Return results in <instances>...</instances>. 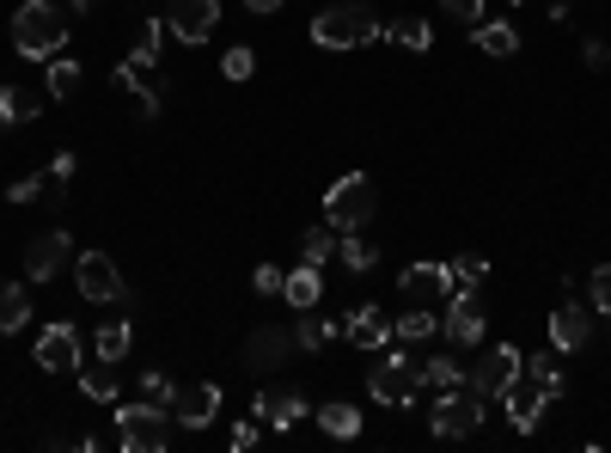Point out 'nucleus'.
Listing matches in <instances>:
<instances>
[{"mask_svg": "<svg viewBox=\"0 0 611 453\" xmlns=\"http://www.w3.org/2000/svg\"><path fill=\"white\" fill-rule=\"evenodd\" d=\"M171 417H178L183 429H208V422L220 417V386H214V380H202V386H183L178 398H171Z\"/></svg>", "mask_w": 611, "mask_h": 453, "instance_id": "dca6fc26", "label": "nucleus"}, {"mask_svg": "<svg viewBox=\"0 0 611 453\" xmlns=\"http://www.w3.org/2000/svg\"><path fill=\"white\" fill-rule=\"evenodd\" d=\"M519 374H526V380H538V386H544V398H563V386H568V380H563V368L550 361V349H544V356H526V361H519Z\"/></svg>", "mask_w": 611, "mask_h": 453, "instance_id": "bb28decb", "label": "nucleus"}, {"mask_svg": "<svg viewBox=\"0 0 611 453\" xmlns=\"http://www.w3.org/2000/svg\"><path fill=\"white\" fill-rule=\"evenodd\" d=\"M416 380H422V361H410V356H404V344H397V349H385V356L373 361L367 392H373L380 405H392V410H410L416 405Z\"/></svg>", "mask_w": 611, "mask_h": 453, "instance_id": "20e7f679", "label": "nucleus"}, {"mask_svg": "<svg viewBox=\"0 0 611 453\" xmlns=\"http://www.w3.org/2000/svg\"><path fill=\"white\" fill-rule=\"evenodd\" d=\"M37 368H44V374H74L80 368V331L49 325L44 337H37Z\"/></svg>", "mask_w": 611, "mask_h": 453, "instance_id": "ddd939ff", "label": "nucleus"}, {"mask_svg": "<svg viewBox=\"0 0 611 453\" xmlns=\"http://www.w3.org/2000/svg\"><path fill=\"white\" fill-rule=\"evenodd\" d=\"M80 392H86L92 405H117V361H92V368H80Z\"/></svg>", "mask_w": 611, "mask_h": 453, "instance_id": "b1692460", "label": "nucleus"}, {"mask_svg": "<svg viewBox=\"0 0 611 453\" xmlns=\"http://www.w3.org/2000/svg\"><path fill=\"white\" fill-rule=\"evenodd\" d=\"M13 49L25 62H49L68 49V13H61L56 0H25L13 13Z\"/></svg>", "mask_w": 611, "mask_h": 453, "instance_id": "f257e3e1", "label": "nucleus"}, {"mask_svg": "<svg viewBox=\"0 0 611 453\" xmlns=\"http://www.w3.org/2000/svg\"><path fill=\"white\" fill-rule=\"evenodd\" d=\"M92 349H98V361H122L135 349V325H129V319H105L98 337H92Z\"/></svg>", "mask_w": 611, "mask_h": 453, "instance_id": "4be33fe9", "label": "nucleus"}, {"mask_svg": "<svg viewBox=\"0 0 611 453\" xmlns=\"http://www.w3.org/2000/svg\"><path fill=\"white\" fill-rule=\"evenodd\" d=\"M25 325H31V295L13 288V282H0V337H7V331H25Z\"/></svg>", "mask_w": 611, "mask_h": 453, "instance_id": "393cba45", "label": "nucleus"}, {"mask_svg": "<svg viewBox=\"0 0 611 453\" xmlns=\"http://www.w3.org/2000/svg\"><path fill=\"white\" fill-rule=\"evenodd\" d=\"M166 19L178 44H208V32L220 25V0H171Z\"/></svg>", "mask_w": 611, "mask_h": 453, "instance_id": "f8f14e48", "label": "nucleus"}, {"mask_svg": "<svg viewBox=\"0 0 611 453\" xmlns=\"http://www.w3.org/2000/svg\"><path fill=\"white\" fill-rule=\"evenodd\" d=\"M441 13L458 19V25H477V19H483V0H441Z\"/></svg>", "mask_w": 611, "mask_h": 453, "instance_id": "58836bf2", "label": "nucleus"}, {"mask_svg": "<svg viewBox=\"0 0 611 453\" xmlns=\"http://www.w3.org/2000/svg\"><path fill=\"white\" fill-rule=\"evenodd\" d=\"M385 37H392L397 49H428V44H434V32H428V19H410V13H404V19H392V25H385Z\"/></svg>", "mask_w": 611, "mask_h": 453, "instance_id": "7c9ffc66", "label": "nucleus"}, {"mask_svg": "<svg viewBox=\"0 0 611 453\" xmlns=\"http://www.w3.org/2000/svg\"><path fill=\"white\" fill-rule=\"evenodd\" d=\"M544 405H550V398H544V386H538V380H526V374H519L514 386L502 392V410H507V422H514L519 436H532V429H538Z\"/></svg>", "mask_w": 611, "mask_h": 453, "instance_id": "4468645a", "label": "nucleus"}, {"mask_svg": "<svg viewBox=\"0 0 611 453\" xmlns=\"http://www.w3.org/2000/svg\"><path fill=\"white\" fill-rule=\"evenodd\" d=\"M166 405H122L117 410V448L122 453H166Z\"/></svg>", "mask_w": 611, "mask_h": 453, "instance_id": "39448f33", "label": "nucleus"}, {"mask_svg": "<svg viewBox=\"0 0 611 453\" xmlns=\"http://www.w3.org/2000/svg\"><path fill=\"white\" fill-rule=\"evenodd\" d=\"M336 331H343V325H331V319H319V313H312V307H306V319H300V325H293V344H300L306 356H319V349L331 344Z\"/></svg>", "mask_w": 611, "mask_h": 453, "instance_id": "a878e982", "label": "nucleus"}, {"mask_svg": "<svg viewBox=\"0 0 611 453\" xmlns=\"http://www.w3.org/2000/svg\"><path fill=\"white\" fill-rule=\"evenodd\" d=\"M86 7H92V0H74V13H86Z\"/></svg>", "mask_w": 611, "mask_h": 453, "instance_id": "49530a36", "label": "nucleus"}, {"mask_svg": "<svg viewBox=\"0 0 611 453\" xmlns=\"http://www.w3.org/2000/svg\"><path fill=\"white\" fill-rule=\"evenodd\" d=\"M293 331H275V325H263L257 337H251V344H244V356H251V368H281V361L293 356Z\"/></svg>", "mask_w": 611, "mask_h": 453, "instance_id": "a211bd4d", "label": "nucleus"}, {"mask_svg": "<svg viewBox=\"0 0 611 453\" xmlns=\"http://www.w3.org/2000/svg\"><path fill=\"white\" fill-rule=\"evenodd\" d=\"M336 258H343V270H349V276H367V270L380 264V251L367 246V239H355V234L336 239Z\"/></svg>", "mask_w": 611, "mask_h": 453, "instance_id": "c85d7f7f", "label": "nucleus"}, {"mask_svg": "<svg viewBox=\"0 0 611 453\" xmlns=\"http://www.w3.org/2000/svg\"><path fill=\"white\" fill-rule=\"evenodd\" d=\"M7 196H13V203H37V196H44V178H19Z\"/></svg>", "mask_w": 611, "mask_h": 453, "instance_id": "a19ab883", "label": "nucleus"}, {"mask_svg": "<svg viewBox=\"0 0 611 453\" xmlns=\"http://www.w3.org/2000/svg\"><path fill=\"white\" fill-rule=\"evenodd\" d=\"M251 410H257V417H269L275 429H293V422L306 417V398H300V392H257V398H251Z\"/></svg>", "mask_w": 611, "mask_h": 453, "instance_id": "6ab92c4d", "label": "nucleus"}, {"mask_svg": "<svg viewBox=\"0 0 611 453\" xmlns=\"http://www.w3.org/2000/svg\"><path fill=\"white\" fill-rule=\"evenodd\" d=\"M453 282H458V288H483V282H489V258H483V251L453 258Z\"/></svg>", "mask_w": 611, "mask_h": 453, "instance_id": "72a5a7b5", "label": "nucleus"}, {"mask_svg": "<svg viewBox=\"0 0 611 453\" xmlns=\"http://www.w3.org/2000/svg\"><path fill=\"white\" fill-rule=\"evenodd\" d=\"M244 7H251V13H275V7H281V0H244Z\"/></svg>", "mask_w": 611, "mask_h": 453, "instance_id": "a18cd8bd", "label": "nucleus"}, {"mask_svg": "<svg viewBox=\"0 0 611 453\" xmlns=\"http://www.w3.org/2000/svg\"><path fill=\"white\" fill-rule=\"evenodd\" d=\"M519 361H526V356H519L514 344L483 349V356L471 361V392H477V398H502V392L519 380Z\"/></svg>", "mask_w": 611, "mask_h": 453, "instance_id": "6e6552de", "label": "nucleus"}, {"mask_svg": "<svg viewBox=\"0 0 611 453\" xmlns=\"http://www.w3.org/2000/svg\"><path fill=\"white\" fill-rule=\"evenodd\" d=\"M74 282H80V295L98 300V307H110V300H129V288H122V270L110 264V251H80V258H74Z\"/></svg>", "mask_w": 611, "mask_h": 453, "instance_id": "0eeeda50", "label": "nucleus"}, {"mask_svg": "<svg viewBox=\"0 0 611 453\" xmlns=\"http://www.w3.org/2000/svg\"><path fill=\"white\" fill-rule=\"evenodd\" d=\"M434 331H441V313H434V307H410V313H397L392 337L397 344H428Z\"/></svg>", "mask_w": 611, "mask_h": 453, "instance_id": "5701e85b", "label": "nucleus"}, {"mask_svg": "<svg viewBox=\"0 0 611 453\" xmlns=\"http://www.w3.org/2000/svg\"><path fill=\"white\" fill-rule=\"evenodd\" d=\"M483 405H489V398H477L471 386H446L441 398H434V410H428V429H434L441 441L477 436V422H483Z\"/></svg>", "mask_w": 611, "mask_h": 453, "instance_id": "423d86ee", "label": "nucleus"}, {"mask_svg": "<svg viewBox=\"0 0 611 453\" xmlns=\"http://www.w3.org/2000/svg\"><path fill=\"white\" fill-rule=\"evenodd\" d=\"M141 398H147V405H166V410H171V398H178V386H171V374H159V368H147V374H141Z\"/></svg>", "mask_w": 611, "mask_h": 453, "instance_id": "f704fd0d", "label": "nucleus"}, {"mask_svg": "<svg viewBox=\"0 0 611 453\" xmlns=\"http://www.w3.org/2000/svg\"><path fill=\"white\" fill-rule=\"evenodd\" d=\"M49 178H56V184H68V178H74V154H56V159H49Z\"/></svg>", "mask_w": 611, "mask_h": 453, "instance_id": "79ce46f5", "label": "nucleus"}, {"mask_svg": "<svg viewBox=\"0 0 611 453\" xmlns=\"http://www.w3.org/2000/svg\"><path fill=\"white\" fill-rule=\"evenodd\" d=\"M61 264H74V239H68V227H49V234L31 239V251H25V276L31 282L61 276Z\"/></svg>", "mask_w": 611, "mask_h": 453, "instance_id": "9b49d317", "label": "nucleus"}, {"mask_svg": "<svg viewBox=\"0 0 611 453\" xmlns=\"http://www.w3.org/2000/svg\"><path fill=\"white\" fill-rule=\"evenodd\" d=\"M422 380H428L434 392H446V386H458L465 374H458V361H453V356H434V361H422Z\"/></svg>", "mask_w": 611, "mask_h": 453, "instance_id": "c9c22d12", "label": "nucleus"}, {"mask_svg": "<svg viewBox=\"0 0 611 453\" xmlns=\"http://www.w3.org/2000/svg\"><path fill=\"white\" fill-rule=\"evenodd\" d=\"M594 313H599V319H611V264H599V270H594Z\"/></svg>", "mask_w": 611, "mask_h": 453, "instance_id": "4c0bfd02", "label": "nucleus"}, {"mask_svg": "<svg viewBox=\"0 0 611 453\" xmlns=\"http://www.w3.org/2000/svg\"><path fill=\"white\" fill-rule=\"evenodd\" d=\"M251 288H257V295H281V288H288V276H281V270H275V264H257V276H251Z\"/></svg>", "mask_w": 611, "mask_h": 453, "instance_id": "ea45409f", "label": "nucleus"}, {"mask_svg": "<svg viewBox=\"0 0 611 453\" xmlns=\"http://www.w3.org/2000/svg\"><path fill=\"white\" fill-rule=\"evenodd\" d=\"M580 56H587V68H611V49L599 44V37H594V44H587V49H580Z\"/></svg>", "mask_w": 611, "mask_h": 453, "instance_id": "37998d69", "label": "nucleus"}, {"mask_svg": "<svg viewBox=\"0 0 611 453\" xmlns=\"http://www.w3.org/2000/svg\"><path fill=\"white\" fill-rule=\"evenodd\" d=\"M49 98H74L80 93V62L74 56H68V49H61V56H49Z\"/></svg>", "mask_w": 611, "mask_h": 453, "instance_id": "cd10ccee", "label": "nucleus"}, {"mask_svg": "<svg viewBox=\"0 0 611 453\" xmlns=\"http://www.w3.org/2000/svg\"><path fill=\"white\" fill-rule=\"evenodd\" d=\"M232 448H257V422H239V429H232Z\"/></svg>", "mask_w": 611, "mask_h": 453, "instance_id": "c03bdc74", "label": "nucleus"}, {"mask_svg": "<svg viewBox=\"0 0 611 453\" xmlns=\"http://www.w3.org/2000/svg\"><path fill=\"white\" fill-rule=\"evenodd\" d=\"M397 288L416 300V307H441V300H453V264H404V276H397Z\"/></svg>", "mask_w": 611, "mask_h": 453, "instance_id": "1a4fd4ad", "label": "nucleus"}, {"mask_svg": "<svg viewBox=\"0 0 611 453\" xmlns=\"http://www.w3.org/2000/svg\"><path fill=\"white\" fill-rule=\"evenodd\" d=\"M31 117H37V98L19 93V86H0V129H7V123H31Z\"/></svg>", "mask_w": 611, "mask_h": 453, "instance_id": "2f4dec72", "label": "nucleus"}, {"mask_svg": "<svg viewBox=\"0 0 611 453\" xmlns=\"http://www.w3.org/2000/svg\"><path fill=\"white\" fill-rule=\"evenodd\" d=\"M471 32H477V49H483V56H495V62H507V56L519 49V32L507 25V19H477Z\"/></svg>", "mask_w": 611, "mask_h": 453, "instance_id": "aec40b11", "label": "nucleus"}, {"mask_svg": "<svg viewBox=\"0 0 611 453\" xmlns=\"http://www.w3.org/2000/svg\"><path fill=\"white\" fill-rule=\"evenodd\" d=\"M373 37H385V25H380L373 7H361V0L324 7V13L312 19V44L319 49H361V44H373Z\"/></svg>", "mask_w": 611, "mask_h": 453, "instance_id": "f03ea898", "label": "nucleus"}, {"mask_svg": "<svg viewBox=\"0 0 611 453\" xmlns=\"http://www.w3.org/2000/svg\"><path fill=\"white\" fill-rule=\"evenodd\" d=\"M319 295H324V276H319V264H300L288 276V288H281V300H288L293 313H306V307H319Z\"/></svg>", "mask_w": 611, "mask_h": 453, "instance_id": "412c9836", "label": "nucleus"}, {"mask_svg": "<svg viewBox=\"0 0 611 453\" xmlns=\"http://www.w3.org/2000/svg\"><path fill=\"white\" fill-rule=\"evenodd\" d=\"M587 337H594V313L575 307V300H563V307L550 313V349H556V356H575Z\"/></svg>", "mask_w": 611, "mask_h": 453, "instance_id": "2eb2a0df", "label": "nucleus"}, {"mask_svg": "<svg viewBox=\"0 0 611 453\" xmlns=\"http://www.w3.org/2000/svg\"><path fill=\"white\" fill-rule=\"evenodd\" d=\"M220 74H227V80H251V74H257V56H251V49H227V62H220Z\"/></svg>", "mask_w": 611, "mask_h": 453, "instance_id": "e433bc0d", "label": "nucleus"}, {"mask_svg": "<svg viewBox=\"0 0 611 453\" xmlns=\"http://www.w3.org/2000/svg\"><path fill=\"white\" fill-rule=\"evenodd\" d=\"M441 331L453 337L458 349L483 344V300H477V288H453V300H446V319Z\"/></svg>", "mask_w": 611, "mask_h": 453, "instance_id": "9d476101", "label": "nucleus"}, {"mask_svg": "<svg viewBox=\"0 0 611 453\" xmlns=\"http://www.w3.org/2000/svg\"><path fill=\"white\" fill-rule=\"evenodd\" d=\"M319 422H324V436H336V441H355V436H361V410H355V405H324Z\"/></svg>", "mask_w": 611, "mask_h": 453, "instance_id": "c756f323", "label": "nucleus"}, {"mask_svg": "<svg viewBox=\"0 0 611 453\" xmlns=\"http://www.w3.org/2000/svg\"><path fill=\"white\" fill-rule=\"evenodd\" d=\"M343 337H349L355 349H385V344H392V319H385L380 307H349Z\"/></svg>", "mask_w": 611, "mask_h": 453, "instance_id": "f3484780", "label": "nucleus"}, {"mask_svg": "<svg viewBox=\"0 0 611 453\" xmlns=\"http://www.w3.org/2000/svg\"><path fill=\"white\" fill-rule=\"evenodd\" d=\"M300 258H306V264H324V258H336V227H331V220H324V227H306Z\"/></svg>", "mask_w": 611, "mask_h": 453, "instance_id": "473e14b6", "label": "nucleus"}, {"mask_svg": "<svg viewBox=\"0 0 611 453\" xmlns=\"http://www.w3.org/2000/svg\"><path fill=\"white\" fill-rule=\"evenodd\" d=\"M373 215H380V190H373L367 172H349L324 190V220H331L336 234H361Z\"/></svg>", "mask_w": 611, "mask_h": 453, "instance_id": "7ed1b4c3", "label": "nucleus"}]
</instances>
